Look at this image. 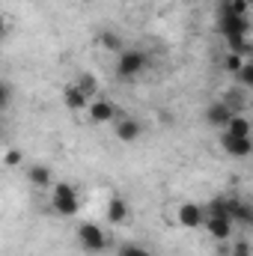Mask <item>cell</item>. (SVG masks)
Wrapping results in <instances>:
<instances>
[{"instance_id": "obj_1", "label": "cell", "mask_w": 253, "mask_h": 256, "mask_svg": "<svg viewBox=\"0 0 253 256\" xmlns=\"http://www.w3.org/2000/svg\"><path fill=\"white\" fill-rule=\"evenodd\" d=\"M146 66H149V57H146L143 51H137V48H122L120 57H116V74L126 78V80H134V78H140V74L146 72Z\"/></svg>"}, {"instance_id": "obj_2", "label": "cell", "mask_w": 253, "mask_h": 256, "mask_svg": "<svg viewBox=\"0 0 253 256\" xmlns=\"http://www.w3.org/2000/svg\"><path fill=\"white\" fill-rule=\"evenodd\" d=\"M51 206H54L57 214H63V218H74V214L80 212V200H78L74 185H68V182H57V185H54V194H51Z\"/></svg>"}, {"instance_id": "obj_3", "label": "cell", "mask_w": 253, "mask_h": 256, "mask_svg": "<svg viewBox=\"0 0 253 256\" xmlns=\"http://www.w3.org/2000/svg\"><path fill=\"white\" fill-rule=\"evenodd\" d=\"M78 242L86 254H104L108 250V236L96 224H80L78 226Z\"/></svg>"}, {"instance_id": "obj_4", "label": "cell", "mask_w": 253, "mask_h": 256, "mask_svg": "<svg viewBox=\"0 0 253 256\" xmlns=\"http://www.w3.org/2000/svg\"><path fill=\"white\" fill-rule=\"evenodd\" d=\"M220 36L230 39H248L250 36V21L248 18H236V15H220Z\"/></svg>"}, {"instance_id": "obj_5", "label": "cell", "mask_w": 253, "mask_h": 256, "mask_svg": "<svg viewBox=\"0 0 253 256\" xmlns=\"http://www.w3.org/2000/svg\"><path fill=\"white\" fill-rule=\"evenodd\" d=\"M86 110H90V120H92L96 126H108V122L116 120V104H114L110 98H92V102L86 104Z\"/></svg>"}, {"instance_id": "obj_6", "label": "cell", "mask_w": 253, "mask_h": 256, "mask_svg": "<svg viewBox=\"0 0 253 256\" xmlns=\"http://www.w3.org/2000/svg\"><path fill=\"white\" fill-rule=\"evenodd\" d=\"M176 220H179V226H185V230H200L202 220H206V208L196 206V202H182L179 212H176Z\"/></svg>"}, {"instance_id": "obj_7", "label": "cell", "mask_w": 253, "mask_h": 256, "mask_svg": "<svg viewBox=\"0 0 253 256\" xmlns=\"http://www.w3.org/2000/svg\"><path fill=\"white\" fill-rule=\"evenodd\" d=\"M202 226H206V232L214 238V242H230V236H232V220L230 218H220V214H206V220H202Z\"/></svg>"}, {"instance_id": "obj_8", "label": "cell", "mask_w": 253, "mask_h": 256, "mask_svg": "<svg viewBox=\"0 0 253 256\" xmlns=\"http://www.w3.org/2000/svg\"><path fill=\"white\" fill-rule=\"evenodd\" d=\"M220 146H224V152H226L230 158H248L253 152L250 137H230V134H224V137H220Z\"/></svg>"}, {"instance_id": "obj_9", "label": "cell", "mask_w": 253, "mask_h": 256, "mask_svg": "<svg viewBox=\"0 0 253 256\" xmlns=\"http://www.w3.org/2000/svg\"><path fill=\"white\" fill-rule=\"evenodd\" d=\"M230 220H232V224H242V226H250L253 224V206L248 200L230 196Z\"/></svg>"}, {"instance_id": "obj_10", "label": "cell", "mask_w": 253, "mask_h": 256, "mask_svg": "<svg viewBox=\"0 0 253 256\" xmlns=\"http://www.w3.org/2000/svg\"><path fill=\"white\" fill-rule=\"evenodd\" d=\"M230 116H232V110H230L224 102H212V104H206V122H208L212 128H226Z\"/></svg>"}, {"instance_id": "obj_11", "label": "cell", "mask_w": 253, "mask_h": 256, "mask_svg": "<svg viewBox=\"0 0 253 256\" xmlns=\"http://www.w3.org/2000/svg\"><path fill=\"white\" fill-rule=\"evenodd\" d=\"M116 126H114V134L122 140V143H134L140 134H143V126L137 122V120H114Z\"/></svg>"}, {"instance_id": "obj_12", "label": "cell", "mask_w": 253, "mask_h": 256, "mask_svg": "<svg viewBox=\"0 0 253 256\" xmlns=\"http://www.w3.org/2000/svg\"><path fill=\"white\" fill-rule=\"evenodd\" d=\"M90 102H92V98H86V96H84V92H80V90H78L74 84L63 90V104L68 108V110H84V108H86Z\"/></svg>"}, {"instance_id": "obj_13", "label": "cell", "mask_w": 253, "mask_h": 256, "mask_svg": "<svg viewBox=\"0 0 253 256\" xmlns=\"http://www.w3.org/2000/svg\"><path fill=\"white\" fill-rule=\"evenodd\" d=\"M104 212H108V220H110V224H122V220L128 218V202L122 200V196H110Z\"/></svg>"}, {"instance_id": "obj_14", "label": "cell", "mask_w": 253, "mask_h": 256, "mask_svg": "<svg viewBox=\"0 0 253 256\" xmlns=\"http://www.w3.org/2000/svg\"><path fill=\"white\" fill-rule=\"evenodd\" d=\"M224 134H230V137H250V122H248V116L232 114L230 122H226V128H224Z\"/></svg>"}, {"instance_id": "obj_15", "label": "cell", "mask_w": 253, "mask_h": 256, "mask_svg": "<svg viewBox=\"0 0 253 256\" xmlns=\"http://www.w3.org/2000/svg\"><path fill=\"white\" fill-rule=\"evenodd\" d=\"M220 102L236 114V110H244V108H248V92H244L242 86H232V90H226V96H224Z\"/></svg>"}, {"instance_id": "obj_16", "label": "cell", "mask_w": 253, "mask_h": 256, "mask_svg": "<svg viewBox=\"0 0 253 256\" xmlns=\"http://www.w3.org/2000/svg\"><path fill=\"white\" fill-rule=\"evenodd\" d=\"M27 179H30V185L45 188V185H51V167H45V164H33V167L27 170Z\"/></svg>"}, {"instance_id": "obj_17", "label": "cell", "mask_w": 253, "mask_h": 256, "mask_svg": "<svg viewBox=\"0 0 253 256\" xmlns=\"http://www.w3.org/2000/svg\"><path fill=\"white\" fill-rule=\"evenodd\" d=\"M236 80H238V86H242V90H250V86H253V63H250V60H244V63L238 66Z\"/></svg>"}, {"instance_id": "obj_18", "label": "cell", "mask_w": 253, "mask_h": 256, "mask_svg": "<svg viewBox=\"0 0 253 256\" xmlns=\"http://www.w3.org/2000/svg\"><path fill=\"white\" fill-rule=\"evenodd\" d=\"M74 86H78V90H80L86 98H96V90H98V84H96V78H92V74H78Z\"/></svg>"}, {"instance_id": "obj_19", "label": "cell", "mask_w": 253, "mask_h": 256, "mask_svg": "<svg viewBox=\"0 0 253 256\" xmlns=\"http://www.w3.org/2000/svg\"><path fill=\"white\" fill-rule=\"evenodd\" d=\"M98 42H102V48H104V51H114V54H120V51H122V39H120L114 30H104Z\"/></svg>"}, {"instance_id": "obj_20", "label": "cell", "mask_w": 253, "mask_h": 256, "mask_svg": "<svg viewBox=\"0 0 253 256\" xmlns=\"http://www.w3.org/2000/svg\"><path fill=\"white\" fill-rule=\"evenodd\" d=\"M9 104H12V86L6 80H0V114L9 110Z\"/></svg>"}, {"instance_id": "obj_21", "label": "cell", "mask_w": 253, "mask_h": 256, "mask_svg": "<svg viewBox=\"0 0 253 256\" xmlns=\"http://www.w3.org/2000/svg\"><path fill=\"white\" fill-rule=\"evenodd\" d=\"M21 161H24V152H21V149H9V152H6V158H3V164H6V167H18Z\"/></svg>"}, {"instance_id": "obj_22", "label": "cell", "mask_w": 253, "mask_h": 256, "mask_svg": "<svg viewBox=\"0 0 253 256\" xmlns=\"http://www.w3.org/2000/svg\"><path fill=\"white\" fill-rule=\"evenodd\" d=\"M242 63H244V57H238V54H226V60H224V68H226L230 74H236Z\"/></svg>"}, {"instance_id": "obj_23", "label": "cell", "mask_w": 253, "mask_h": 256, "mask_svg": "<svg viewBox=\"0 0 253 256\" xmlns=\"http://www.w3.org/2000/svg\"><path fill=\"white\" fill-rule=\"evenodd\" d=\"M120 256H152V254L140 244H126V248H120Z\"/></svg>"}, {"instance_id": "obj_24", "label": "cell", "mask_w": 253, "mask_h": 256, "mask_svg": "<svg viewBox=\"0 0 253 256\" xmlns=\"http://www.w3.org/2000/svg\"><path fill=\"white\" fill-rule=\"evenodd\" d=\"M230 256H250V250H242V248H236V250H232Z\"/></svg>"}, {"instance_id": "obj_25", "label": "cell", "mask_w": 253, "mask_h": 256, "mask_svg": "<svg viewBox=\"0 0 253 256\" xmlns=\"http://www.w3.org/2000/svg\"><path fill=\"white\" fill-rule=\"evenodd\" d=\"M3 36H6V21L0 18V39H3Z\"/></svg>"}]
</instances>
